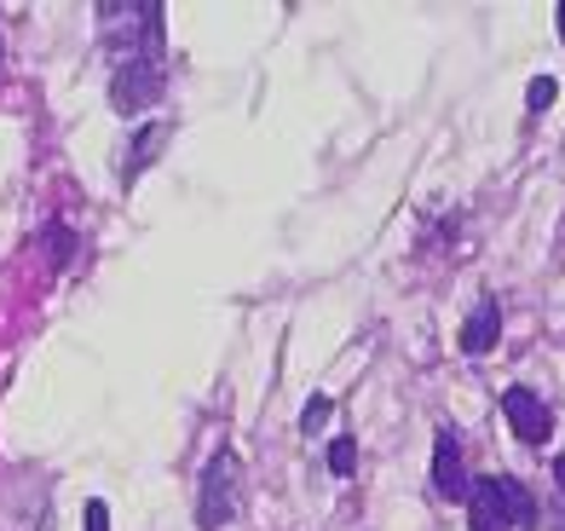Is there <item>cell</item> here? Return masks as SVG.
Returning <instances> with one entry per match:
<instances>
[{"label": "cell", "mask_w": 565, "mask_h": 531, "mask_svg": "<svg viewBox=\"0 0 565 531\" xmlns=\"http://www.w3.org/2000/svg\"><path fill=\"white\" fill-rule=\"evenodd\" d=\"M98 18H105V41L116 46V59H134V53L162 59V7L157 0H98Z\"/></svg>", "instance_id": "1"}, {"label": "cell", "mask_w": 565, "mask_h": 531, "mask_svg": "<svg viewBox=\"0 0 565 531\" xmlns=\"http://www.w3.org/2000/svg\"><path fill=\"white\" fill-rule=\"evenodd\" d=\"M243 502V457L231 445L214 450V463L202 468V491H196V531H220L231 525V514H237Z\"/></svg>", "instance_id": "2"}, {"label": "cell", "mask_w": 565, "mask_h": 531, "mask_svg": "<svg viewBox=\"0 0 565 531\" xmlns=\"http://www.w3.org/2000/svg\"><path fill=\"white\" fill-rule=\"evenodd\" d=\"M162 93H168L162 59H150V53L116 59V70H110V105H116V116H145V110H157Z\"/></svg>", "instance_id": "3"}, {"label": "cell", "mask_w": 565, "mask_h": 531, "mask_svg": "<svg viewBox=\"0 0 565 531\" xmlns=\"http://www.w3.org/2000/svg\"><path fill=\"white\" fill-rule=\"evenodd\" d=\"M502 416H508V427H513L520 445H548V434H554V411L543 404V393H531V387H508L502 393Z\"/></svg>", "instance_id": "4"}, {"label": "cell", "mask_w": 565, "mask_h": 531, "mask_svg": "<svg viewBox=\"0 0 565 531\" xmlns=\"http://www.w3.org/2000/svg\"><path fill=\"white\" fill-rule=\"evenodd\" d=\"M433 491H439L445 502H468V491H473L456 427H439V434H433Z\"/></svg>", "instance_id": "5"}, {"label": "cell", "mask_w": 565, "mask_h": 531, "mask_svg": "<svg viewBox=\"0 0 565 531\" xmlns=\"http://www.w3.org/2000/svg\"><path fill=\"white\" fill-rule=\"evenodd\" d=\"M468 520H473V531H513L508 491H502V474H491V479H473V491H468Z\"/></svg>", "instance_id": "6"}, {"label": "cell", "mask_w": 565, "mask_h": 531, "mask_svg": "<svg viewBox=\"0 0 565 531\" xmlns=\"http://www.w3.org/2000/svg\"><path fill=\"white\" fill-rule=\"evenodd\" d=\"M502 341V300L497 295H484L479 307L468 312V323H461V352H468V359H484V352H491Z\"/></svg>", "instance_id": "7"}, {"label": "cell", "mask_w": 565, "mask_h": 531, "mask_svg": "<svg viewBox=\"0 0 565 531\" xmlns=\"http://www.w3.org/2000/svg\"><path fill=\"white\" fill-rule=\"evenodd\" d=\"M168 139V128H162V121H150V128L134 139V145H127V162H121V185H134L139 180V173L150 168V157H157V145Z\"/></svg>", "instance_id": "8"}, {"label": "cell", "mask_w": 565, "mask_h": 531, "mask_svg": "<svg viewBox=\"0 0 565 531\" xmlns=\"http://www.w3.org/2000/svg\"><path fill=\"white\" fill-rule=\"evenodd\" d=\"M502 491H508V514H513V525H520V531H536V525H543V509H536V497H531L525 479L502 474Z\"/></svg>", "instance_id": "9"}, {"label": "cell", "mask_w": 565, "mask_h": 531, "mask_svg": "<svg viewBox=\"0 0 565 531\" xmlns=\"http://www.w3.org/2000/svg\"><path fill=\"white\" fill-rule=\"evenodd\" d=\"M41 248H53V266H70V255H75V232H70L64 220H53V225L41 232Z\"/></svg>", "instance_id": "10"}, {"label": "cell", "mask_w": 565, "mask_h": 531, "mask_svg": "<svg viewBox=\"0 0 565 531\" xmlns=\"http://www.w3.org/2000/svg\"><path fill=\"white\" fill-rule=\"evenodd\" d=\"M329 416H335V399H306V411H300V434H318V427L329 422Z\"/></svg>", "instance_id": "11"}, {"label": "cell", "mask_w": 565, "mask_h": 531, "mask_svg": "<svg viewBox=\"0 0 565 531\" xmlns=\"http://www.w3.org/2000/svg\"><path fill=\"white\" fill-rule=\"evenodd\" d=\"M554 93H559V87H554V75H536V82L525 87V110H531V116H543V110L554 105Z\"/></svg>", "instance_id": "12"}, {"label": "cell", "mask_w": 565, "mask_h": 531, "mask_svg": "<svg viewBox=\"0 0 565 531\" xmlns=\"http://www.w3.org/2000/svg\"><path fill=\"white\" fill-rule=\"evenodd\" d=\"M352 468H358V445H352V439H329V474L347 479Z\"/></svg>", "instance_id": "13"}, {"label": "cell", "mask_w": 565, "mask_h": 531, "mask_svg": "<svg viewBox=\"0 0 565 531\" xmlns=\"http://www.w3.org/2000/svg\"><path fill=\"white\" fill-rule=\"evenodd\" d=\"M82 525H87V531H110V502H105V497H93L87 509H82Z\"/></svg>", "instance_id": "14"}, {"label": "cell", "mask_w": 565, "mask_h": 531, "mask_svg": "<svg viewBox=\"0 0 565 531\" xmlns=\"http://www.w3.org/2000/svg\"><path fill=\"white\" fill-rule=\"evenodd\" d=\"M554 479H559V497H565V457H554Z\"/></svg>", "instance_id": "15"}, {"label": "cell", "mask_w": 565, "mask_h": 531, "mask_svg": "<svg viewBox=\"0 0 565 531\" xmlns=\"http://www.w3.org/2000/svg\"><path fill=\"white\" fill-rule=\"evenodd\" d=\"M554 18H559V41H565V0H559V7H554Z\"/></svg>", "instance_id": "16"}]
</instances>
